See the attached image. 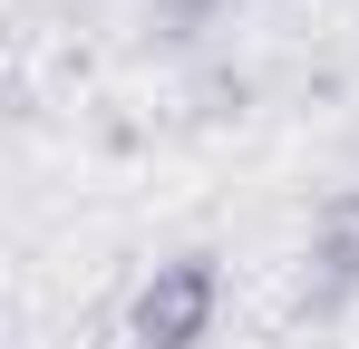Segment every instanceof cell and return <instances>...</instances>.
<instances>
[{
	"label": "cell",
	"mask_w": 359,
	"mask_h": 349,
	"mask_svg": "<svg viewBox=\"0 0 359 349\" xmlns=\"http://www.w3.org/2000/svg\"><path fill=\"white\" fill-rule=\"evenodd\" d=\"M320 252H330V262L359 282V194H350V204H330V233H320Z\"/></svg>",
	"instance_id": "cell-2"
},
{
	"label": "cell",
	"mask_w": 359,
	"mask_h": 349,
	"mask_svg": "<svg viewBox=\"0 0 359 349\" xmlns=\"http://www.w3.org/2000/svg\"><path fill=\"white\" fill-rule=\"evenodd\" d=\"M214 301H224L214 262H204V252H184V262H156V282L136 291L126 330H136L146 349H194L204 330H214Z\"/></svg>",
	"instance_id": "cell-1"
}]
</instances>
